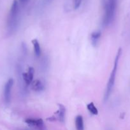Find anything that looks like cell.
<instances>
[{
  "instance_id": "1",
  "label": "cell",
  "mask_w": 130,
  "mask_h": 130,
  "mask_svg": "<svg viewBox=\"0 0 130 130\" xmlns=\"http://www.w3.org/2000/svg\"><path fill=\"white\" fill-rule=\"evenodd\" d=\"M20 8L17 0H14L11 4L6 20V30L8 34H12L19 26Z\"/></svg>"
},
{
  "instance_id": "2",
  "label": "cell",
  "mask_w": 130,
  "mask_h": 130,
  "mask_svg": "<svg viewBox=\"0 0 130 130\" xmlns=\"http://www.w3.org/2000/svg\"><path fill=\"white\" fill-rule=\"evenodd\" d=\"M117 0H105L104 2V15L103 19V26L107 27L113 22L117 8Z\"/></svg>"
},
{
  "instance_id": "3",
  "label": "cell",
  "mask_w": 130,
  "mask_h": 130,
  "mask_svg": "<svg viewBox=\"0 0 130 130\" xmlns=\"http://www.w3.org/2000/svg\"><path fill=\"white\" fill-rule=\"evenodd\" d=\"M121 54H122V49H121V48H119L118 52H117V55H116L113 69H112V72H111L110 73V76L109 79H108V83H107V88H106L105 92L104 100L105 102L107 101L108 99H109L111 93H112L113 86H114L115 81L116 74H117V68H118L119 61V58L120 57H121Z\"/></svg>"
},
{
  "instance_id": "4",
  "label": "cell",
  "mask_w": 130,
  "mask_h": 130,
  "mask_svg": "<svg viewBox=\"0 0 130 130\" xmlns=\"http://www.w3.org/2000/svg\"><path fill=\"white\" fill-rule=\"evenodd\" d=\"M25 122L33 130L45 129L44 123L42 119H28L25 121Z\"/></svg>"
},
{
  "instance_id": "5",
  "label": "cell",
  "mask_w": 130,
  "mask_h": 130,
  "mask_svg": "<svg viewBox=\"0 0 130 130\" xmlns=\"http://www.w3.org/2000/svg\"><path fill=\"white\" fill-rule=\"evenodd\" d=\"M14 79L12 78L9 79L6 83L4 88V100L6 104H8L11 100V93L13 85H14Z\"/></svg>"
},
{
  "instance_id": "6",
  "label": "cell",
  "mask_w": 130,
  "mask_h": 130,
  "mask_svg": "<svg viewBox=\"0 0 130 130\" xmlns=\"http://www.w3.org/2000/svg\"><path fill=\"white\" fill-rule=\"evenodd\" d=\"M58 110L55 113L54 116L50 118V120H58L60 122H64L66 114V109L62 104L58 105Z\"/></svg>"
},
{
  "instance_id": "7",
  "label": "cell",
  "mask_w": 130,
  "mask_h": 130,
  "mask_svg": "<svg viewBox=\"0 0 130 130\" xmlns=\"http://www.w3.org/2000/svg\"><path fill=\"white\" fill-rule=\"evenodd\" d=\"M34 70L32 67H29L28 71L22 74V77L23 81L25 83V85H31L33 79V76H34Z\"/></svg>"
},
{
  "instance_id": "8",
  "label": "cell",
  "mask_w": 130,
  "mask_h": 130,
  "mask_svg": "<svg viewBox=\"0 0 130 130\" xmlns=\"http://www.w3.org/2000/svg\"><path fill=\"white\" fill-rule=\"evenodd\" d=\"M31 86L32 90L36 92H40L43 91L45 88L44 84L39 79H36L32 81L31 83Z\"/></svg>"
},
{
  "instance_id": "9",
  "label": "cell",
  "mask_w": 130,
  "mask_h": 130,
  "mask_svg": "<svg viewBox=\"0 0 130 130\" xmlns=\"http://www.w3.org/2000/svg\"><path fill=\"white\" fill-rule=\"evenodd\" d=\"M101 37V32L99 31H95L93 32L90 34V41H91V43L94 46L98 44V42H99V39Z\"/></svg>"
},
{
  "instance_id": "10",
  "label": "cell",
  "mask_w": 130,
  "mask_h": 130,
  "mask_svg": "<svg viewBox=\"0 0 130 130\" xmlns=\"http://www.w3.org/2000/svg\"><path fill=\"white\" fill-rule=\"evenodd\" d=\"M32 43H33V48H34V55H35L36 57H39L40 56L41 53H42V52H41V47L40 45L39 42L38 41L37 39H34L32 40Z\"/></svg>"
},
{
  "instance_id": "11",
  "label": "cell",
  "mask_w": 130,
  "mask_h": 130,
  "mask_svg": "<svg viewBox=\"0 0 130 130\" xmlns=\"http://www.w3.org/2000/svg\"><path fill=\"white\" fill-rule=\"evenodd\" d=\"M75 126L76 130H84V120L82 116H77L75 118Z\"/></svg>"
},
{
  "instance_id": "12",
  "label": "cell",
  "mask_w": 130,
  "mask_h": 130,
  "mask_svg": "<svg viewBox=\"0 0 130 130\" xmlns=\"http://www.w3.org/2000/svg\"><path fill=\"white\" fill-rule=\"evenodd\" d=\"M87 110L91 113L93 115H98V110L97 109V108L96 107V106L94 105V103L90 102L89 103V104L87 106Z\"/></svg>"
},
{
  "instance_id": "13",
  "label": "cell",
  "mask_w": 130,
  "mask_h": 130,
  "mask_svg": "<svg viewBox=\"0 0 130 130\" xmlns=\"http://www.w3.org/2000/svg\"><path fill=\"white\" fill-rule=\"evenodd\" d=\"M82 0H73V5L74 9H78L80 7Z\"/></svg>"
},
{
  "instance_id": "14",
  "label": "cell",
  "mask_w": 130,
  "mask_h": 130,
  "mask_svg": "<svg viewBox=\"0 0 130 130\" xmlns=\"http://www.w3.org/2000/svg\"><path fill=\"white\" fill-rule=\"evenodd\" d=\"M19 1L22 5H25V4H26L29 1V0H19Z\"/></svg>"
},
{
  "instance_id": "15",
  "label": "cell",
  "mask_w": 130,
  "mask_h": 130,
  "mask_svg": "<svg viewBox=\"0 0 130 130\" xmlns=\"http://www.w3.org/2000/svg\"><path fill=\"white\" fill-rule=\"evenodd\" d=\"M52 1V0H46V2H47V3H48L51 2Z\"/></svg>"
}]
</instances>
